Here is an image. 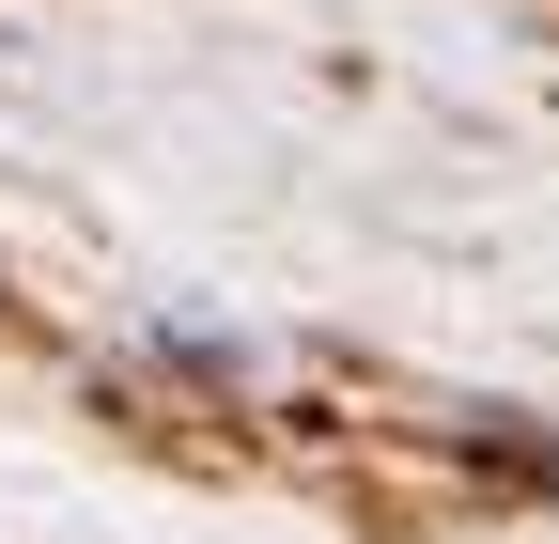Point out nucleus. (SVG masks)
<instances>
[{"mask_svg": "<svg viewBox=\"0 0 559 544\" xmlns=\"http://www.w3.org/2000/svg\"><path fill=\"white\" fill-rule=\"evenodd\" d=\"M481 451H513L528 483H559V436H528V421H481Z\"/></svg>", "mask_w": 559, "mask_h": 544, "instance_id": "obj_1", "label": "nucleus"}]
</instances>
